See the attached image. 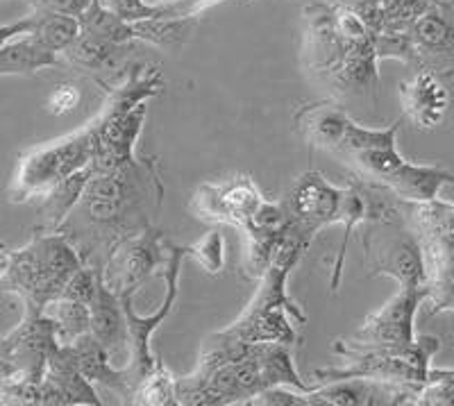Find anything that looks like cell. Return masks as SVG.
<instances>
[{
  "instance_id": "obj_1",
  "label": "cell",
  "mask_w": 454,
  "mask_h": 406,
  "mask_svg": "<svg viewBox=\"0 0 454 406\" xmlns=\"http://www.w3.org/2000/svg\"><path fill=\"white\" fill-rule=\"evenodd\" d=\"M164 202V182L155 157L105 173H93L75 209L57 231L73 243L87 266L100 268L112 250L155 223Z\"/></svg>"
},
{
  "instance_id": "obj_2",
  "label": "cell",
  "mask_w": 454,
  "mask_h": 406,
  "mask_svg": "<svg viewBox=\"0 0 454 406\" xmlns=\"http://www.w3.org/2000/svg\"><path fill=\"white\" fill-rule=\"evenodd\" d=\"M302 66L327 98L343 107L375 105L380 93V57L375 35L340 0H320L302 12Z\"/></svg>"
},
{
  "instance_id": "obj_3",
  "label": "cell",
  "mask_w": 454,
  "mask_h": 406,
  "mask_svg": "<svg viewBox=\"0 0 454 406\" xmlns=\"http://www.w3.org/2000/svg\"><path fill=\"white\" fill-rule=\"evenodd\" d=\"M273 386L305 393L314 388L295 371L289 345L239 343L212 334L202 343L196 368L177 377V404H248Z\"/></svg>"
},
{
  "instance_id": "obj_4",
  "label": "cell",
  "mask_w": 454,
  "mask_h": 406,
  "mask_svg": "<svg viewBox=\"0 0 454 406\" xmlns=\"http://www.w3.org/2000/svg\"><path fill=\"white\" fill-rule=\"evenodd\" d=\"M403 119L387 128L356 123L350 112L343 113L323 152L332 154L368 184L382 186L404 202L436 200L443 186H454V173L436 164H411L397 150V132Z\"/></svg>"
},
{
  "instance_id": "obj_5",
  "label": "cell",
  "mask_w": 454,
  "mask_h": 406,
  "mask_svg": "<svg viewBox=\"0 0 454 406\" xmlns=\"http://www.w3.org/2000/svg\"><path fill=\"white\" fill-rule=\"evenodd\" d=\"M282 205L289 214L291 225L298 227L309 238H316L320 230L330 225L343 227V238H340L339 253H336V262L332 263L330 288L336 291L340 284V273H343V262H346L352 231L356 227H364L366 223L391 216V214L403 209L404 200L393 196L391 191L368 184L359 177L339 189L332 182H327L325 176L318 170H307L291 184Z\"/></svg>"
},
{
  "instance_id": "obj_6",
  "label": "cell",
  "mask_w": 454,
  "mask_h": 406,
  "mask_svg": "<svg viewBox=\"0 0 454 406\" xmlns=\"http://www.w3.org/2000/svg\"><path fill=\"white\" fill-rule=\"evenodd\" d=\"M314 238L291 225L286 227L279 241L275 243L270 253L269 268L257 279L259 286L254 291L248 307L243 308L241 316L225 330L216 332V336L239 343H278L295 345L298 340V324L307 323V316L295 298H291L286 282L300 259L305 257Z\"/></svg>"
},
{
  "instance_id": "obj_7",
  "label": "cell",
  "mask_w": 454,
  "mask_h": 406,
  "mask_svg": "<svg viewBox=\"0 0 454 406\" xmlns=\"http://www.w3.org/2000/svg\"><path fill=\"white\" fill-rule=\"evenodd\" d=\"M192 211L200 221L232 225L248 237L246 275L250 279L262 277L275 243L289 227V214L282 200H266L250 176L200 184L193 193Z\"/></svg>"
},
{
  "instance_id": "obj_8",
  "label": "cell",
  "mask_w": 454,
  "mask_h": 406,
  "mask_svg": "<svg viewBox=\"0 0 454 406\" xmlns=\"http://www.w3.org/2000/svg\"><path fill=\"white\" fill-rule=\"evenodd\" d=\"M107 100L93 116V173L132 164L135 145L148 116V100L164 91V73L153 62H135L119 82L105 89Z\"/></svg>"
},
{
  "instance_id": "obj_9",
  "label": "cell",
  "mask_w": 454,
  "mask_h": 406,
  "mask_svg": "<svg viewBox=\"0 0 454 406\" xmlns=\"http://www.w3.org/2000/svg\"><path fill=\"white\" fill-rule=\"evenodd\" d=\"M439 350L441 339L436 336H419L409 345L368 343L356 336L339 339L332 345L336 363L318 368L311 377L316 384L364 377V379L409 386L420 393L427 381L434 355Z\"/></svg>"
},
{
  "instance_id": "obj_10",
  "label": "cell",
  "mask_w": 454,
  "mask_h": 406,
  "mask_svg": "<svg viewBox=\"0 0 454 406\" xmlns=\"http://www.w3.org/2000/svg\"><path fill=\"white\" fill-rule=\"evenodd\" d=\"M82 257L62 231L36 230L30 243L12 250L10 275L3 288L23 302V311H43L48 302L62 298Z\"/></svg>"
},
{
  "instance_id": "obj_11",
  "label": "cell",
  "mask_w": 454,
  "mask_h": 406,
  "mask_svg": "<svg viewBox=\"0 0 454 406\" xmlns=\"http://www.w3.org/2000/svg\"><path fill=\"white\" fill-rule=\"evenodd\" d=\"M93 157L91 123L64 134L59 139L26 150L19 157L14 176H12L7 198L14 205L36 202L43 193L75 176L78 170L89 168Z\"/></svg>"
},
{
  "instance_id": "obj_12",
  "label": "cell",
  "mask_w": 454,
  "mask_h": 406,
  "mask_svg": "<svg viewBox=\"0 0 454 406\" xmlns=\"http://www.w3.org/2000/svg\"><path fill=\"white\" fill-rule=\"evenodd\" d=\"M407 216L423 246L429 314L454 311V205L441 198L407 202Z\"/></svg>"
},
{
  "instance_id": "obj_13",
  "label": "cell",
  "mask_w": 454,
  "mask_h": 406,
  "mask_svg": "<svg viewBox=\"0 0 454 406\" xmlns=\"http://www.w3.org/2000/svg\"><path fill=\"white\" fill-rule=\"evenodd\" d=\"M368 275H387L400 286H427V268L420 238L409 223L407 202L382 221L362 227Z\"/></svg>"
},
{
  "instance_id": "obj_14",
  "label": "cell",
  "mask_w": 454,
  "mask_h": 406,
  "mask_svg": "<svg viewBox=\"0 0 454 406\" xmlns=\"http://www.w3.org/2000/svg\"><path fill=\"white\" fill-rule=\"evenodd\" d=\"M184 257H189V250L186 246H177V243L170 241V253L168 262L161 268V277L166 282V295L161 307L157 308L155 314L150 316H139L135 311V295H123L121 302L125 308V318H128V332H129V347H128V365L125 368V375H128L129 384H132V393H135L137 384L148 375L157 363V356L153 355V347H150V339L160 330V324H164L168 320L170 311L176 307L177 293H180V273H182V262Z\"/></svg>"
},
{
  "instance_id": "obj_15",
  "label": "cell",
  "mask_w": 454,
  "mask_h": 406,
  "mask_svg": "<svg viewBox=\"0 0 454 406\" xmlns=\"http://www.w3.org/2000/svg\"><path fill=\"white\" fill-rule=\"evenodd\" d=\"M170 241L155 225L145 227L114 247L103 266V279L114 293L135 295L157 270L166 266Z\"/></svg>"
},
{
  "instance_id": "obj_16",
  "label": "cell",
  "mask_w": 454,
  "mask_h": 406,
  "mask_svg": "<svg viewBox=\"0 0 454 406\" xmlns=\"http://www.w3.org/2000/svg\"><path fill=\"white\" fill-rule=\"evenodd\" d=\"M403 35L404 66L441 77L454 75V7L429 5L403 27Z\"/></svg>"
},
{
  "instance_id": "obj_17",
  "label": "cell",
  "mask_w": 454,
  "mask_h": 406,
  "mask_svg": "<svg viewBox=\"0 0 454 406\" xmlns=\"http://www.w3.org/2000/svg\"><path fill=\"white\" fill-rule=\"evenodd\" d=\"M427 286H400L397 293L380 311L368 316L356 332V339L368 343L409 345L416 336V314L420 304L427 302Z\"/></svg>"
},
{
  "instance_id": "obj_18",
  "label": "cell",
  "mask_w": 454,
  "mask_h": 406,
  "mask_svg": "<svg viewBox=\"0 0 454 406\" xmlns=\"http://www.w3.org/2000/svg\"><path fill=\"white\" fill-rule=\"evenodd\" d=\"M416 388L364 377L314 384L307 393L309 406H403L416 404Z\"/></svg>"
},
{
  "instance_id": "obj_19",
  "label": "cell",
  "mask_w": 454,
  "mask_h": 406,
  "mask_svg": "<svg viewBox=\"0 0 454 406\" xmlns=\"http://www.w3.org/2000/svg\"><path fill=\"white\" fill-rule=\"evenodd\" d=\"M135 43H114L100 36L80 32V36L62 52L64 64L93 77L100 87H112L132 66Z\"/></svg>"
},
{
  "instance_id": "obj_20",
  "label": "cell",
  "mask_w": 454,
  "mask_h": 406,
  "mask_svg": "<svg viewBox=\"0 0 454 406\" xmlns=\"http://www.w3.org/2000/svg\"><path fill=\"white\" fill-rule=\"evenodd\" d=\"M36 404H57V406H100L96 386L78 371L67 345H57L48 359L46 372H43L39 388H36Z\"/></svg>"
},
{
  "instance_id": "obj_21",
  "label": "cell",
  "mask_w": 454,
  "mask_h": 406,
  "mask_svg": "<svg viewBox=\"0 0 454 406\" xmlns=\"http://www.w3.org/2000/svg\"><path fill=\"white\" fill-rule=\"evenodd\" d=\"M403 112L416 128L434 129L443 123L450 109V91L443 77L429 71H413V75L400 82Z\"/></svg>"
},
{
  "instance_id": "obj_22",
  "label": "cell",
  "mask_w": 454,
  "mask_h": 406,
  "mask_svg": "<svg viewBox=\"0 0 454 406\" xmlns=\"http://www.w3.org/2000/svg\"><path fill=\"white\" fill-rule=\"evenodd\" d=\"M89 308H91V334L98 339V343L103 345L105 350L112 356L121 355V352H128L129 332L123 302L105 284L103 270H100L96 295L89 302Z\"/></svg>"
},
{
  "instance_id": "obj_23",
  "label": "cell",
  "mask_w": 454,
  "mask_h": 406,
  "mask_svg": "<svg viewBox=\"0 0 454 406\" xmlns=\"http://www.w3.org/2000/svg\"><path fill=\"white\" fill-rule=\"evenodd\" d=\"M67 347L75 365H78V371L93 386H105V388H112V391L119 393L121 397H132V384L125 375V368H114L112 355L105 350L91 332L75 340V343L67 345Z\"/></svg>"
},
{
  "instance_id": "obj_24",
  "label": "cell",
  "mask_w": 454,
  "mask_h": 406,
  "mask_svg": "<svg viewBox=\"0 0 454 406\" xmlns=\"http://www.w3.org/2000/svg\"><path fill=\"white\" fill-rule=\"evenodd\" d=\"M89 177H91V166H89V168L78 170L75 176L67 177L64 182L52 186L48 193H43V196L35 202L36 214H39V218H42L39 230L57 231L64 225L68 214L75 209V205H78L80 198H82V191L84 186H87Z\"/></svg>"
},
{
  "instance_id": "obj_25",
  "label": "cell",
  "mask_w": 454,
  "mask_h": 406,
  "mask_svg": "<svg viewBox=\"0 0 454 406\" xmlns=\"http://www.w3.org/2000/svg\"><path fill=\"white\" fill-rule=\"evenodd\" d=\"M62 55L46 51L30 35L14 36L12 42L0 46V77L5 75H35L43 68L62 66Z\"/></svg>"
},
{
  "instance_id": "obj_26",
  "label": "cell",
  "mask_w": 454,
  "mask_h": 406,
  "mask_svg": "<svg viewBox=\"0 0 454 406\" xmlns=\"http://www.w3.org/2000/svg\"><path fill=\"white\" fill-rule=\"evenodd\" d=\"M52 324L55 339L59 345H71L91 332V308L89 304L71 298H55L42 311Z\"/></svg>"
},
{
  "instance_id": "obj_27",
  "label": "cell",
  "mask_w": 454,
  "mask_h": 406,
  "mask_svg": "<svg viewBox=\"0 0 454 406\" xmlns=\"http://www.w3.org/2000/svg\"><path fill=\"white\" fill-rule=\"evenodd\" d=\"M32 27L27 35L46 51L62 55L68 46L80 36V19L57 12H32Z\"/></svg>"
},
{
  "instance_id": "obj_28",
  "label": "cell",
  "mask_w": 454,
  "mask_h": 406,
  "mask_svg": "<svg viewBox=\"0 0 454 406\" xmlns=\"http://www.w3.org/2000/svg\"><path fill=\"white\" fill-rule=\"evenodd\" d=\"M198 19H166V16H157V19H144V21L132 23V32H135L137 42L153 43L160 48H173L186 43L189 35L196 27Z\"/></svg>"
},
{
  "instance_id": "obj_29",
  "label": "cell",
  "mask_w": 454,
  "mask_h": 406,
  "mask_svg": "<svg viewBox=\"0 0 454 406\" xmlns=\"http://www.w3.org/2000/svg\"><path fill=\"white\" fill-rule=\"evenodd\" d=\"M129 404L139 406H177V377L157 359L155 368L137 384Z\"/></svg>"
},
{
  "instance_id": "obj_30",
  "label": "cell",
  "mask_w": 454,
  "mask_h": 406,
  "mask_svg": "<svg viewBox=\"0 0 454 406\" xmlns=\"http://www.w3.org/2000/svg\"><path fill=\"white\" fill-rule=\"evenodd\" d=\"M80 19V30L87 32V35L100 36V39H107L114 43H135V32H132V23L123 21L121 16H116L114 12H109L107 7L96 0L82 14Z\"/></svg>"
},
{
  "instance_id": "obj_31",
  "label": "cell",
  "mask_w": 454,
  "mask_h": 406,
  "mask_svg": "<svg viewBox=\"0 0 454 406\" xmlns=\"http://www.w3.org/2000/svg\"><path fill=\"white\" fill-rule=\"evenodd\" d=\"M419 406H454V368H429L427 381L416 397Z\"/></svg>"
},
{
  "instance_id": "obj_32",
  "label": "cell",
  "mask_w": 454,
  "mask_h": 406,
  "mask_svg": "<svg viewBox=\"0 0 454 406\" xmlns=\"http://www.w3.org/2000/svg\"><path fill=\"white\" fill-rule=\"evenodd\" d=\"M375 5L384 21L382 35H387V32L403 30L404 26H409L416 16L427 10L429 3L427 0H375Z\"/></svg>"
},
{
  "instance_id": "obj_33",
  "label": "cell",
  "mask_w": 454,
  "mask_h": 406,
  "mask_svg": "<svg viewBox=\"0 0 454 406\" xmlns=\"http://www.w3.org/2000/svg\"><path fill=\"white\" fill-rule=\"evenodd\" d=\"M189 257L198 262V266L209 275H218L225 266V237L218 230H212L196 246H186Z\"/></svg>"
},
{
  "instance_id": "obj_34",
  "label": "cell",
  "mask_w": 454,
  "mask_h": 406,
  "mask_svg": "<svg viewBox=\"0 0 454 406\" xmlns=\"http://www.w3.org/2000/svg\"><path fill=\"white\" fill-rule=\"evenodd\" d=\"M98 277H100V268H93L82 263V266L73 273V277L68 279L67 288H64V298L78 300V302L89 304L96 295V286H98Z\"/></svg>"
},
{
  "instance_id": "obj_35",
  "label": "cell",
  "mask_w": 454,
  "mask_h": 406,
  "mask_svg": "<svg viewBox=\"0 0 454 406\" xmlns=\"http://www.w3.org/2000/svg\"><path fill=\"white\" fill-rule=\"evenodd\" d=\"M223 0H157V16L166 19H198L205 10L218 5Z\"/></svg>"
},
{
  "instance_id": "obj_36",
  "label": "cell",
  "mask_w": 454,
  "mask_h": 406,
  "mask_svg": "<svg viewBox=\"0 0 454 406\" xmlns=\"http://www.w3.org/2000/svg\"><path fill=\"white\" fill-rule=\"evenodd\" d=\"M109 12L121 16L123 21H144V19H157V7L150 0H100Z\"/></svg>"
},
{
  "instance_id": "obj_37",
  "label": "cell",
  "mask_w": 454,
  "mask_h": 406,
  "mask_svg": "<svg viewBox=\"0 0 454 406\" xmlns=\"http://www.w3.org/2000/svg\"><path fill=\"white\" fill-rule=\"evenodd\" d=\"M78 103H80V89L73 82H64V84H57V87L52 89V93L46 100V107L48 112L55 113V116H64V113L73 112V109L78 107Z\"/></svg>"
},
{
  "instance_id": "obj_38",
  "label": "cell",
  "mask_w": 454,
  "mask_h": 406,
  "mask_svg": "<svg viewBox=\"0 0 454 406\" xmlns=\"http://www.w3.org/2000/svg\"><path fill=\"white\" fill-rule=\"evenodd\" d=\"M32 12H57V14L80 16L96 0H26Z\"/></svg>"
},
{
  "instance_id": "obj_39",
  "label": "cell",
  "mask_w": 454,
  "mask_h": 406,
  "mask_svg": "<svg viewBox=\"0 0 454 406\" xmlns=\"http://www.w3.org/2000/svg\"><path fill=\"white\" fill-rule=\"evenodd\" d=\"M32 27V16H26V19H21V21L16 23H10V26H0V46L7 42H12L14 36H21V35H27Z\"/></svg>"
},
{
  "instance_id": "obj_40",
  "label": "cell",
  "mask_w": 454,
  "mask_h": 406,
  "mask_svg": "<svg viewBox=\"0 0 454 406\" xmlns=\"http://www.w3.org/2000/svg\"><path fill=\"white\" fill-rule=\"evenodd\" d=\"M12 268V250H7L5 246H0V282L10 275Z\"/></svg>"
},
{
  "instance_id": "obj_41",
  "label": "cell",
  "mask_w": 454,
  "mask_h": 406,
  "mask_svg": "<svg viewBox=\"0 0 454 406\" xmlns=\"http://www.w3.org/2000/svg\"><path fill=\"white\" fill-rule=\"evenodd\" d=\"M429 5H441V7H454V0H427Z\"/></svg>"
}]
</instances>
